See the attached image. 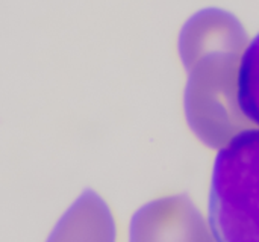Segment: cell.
Instances as JSON below:
<instances>
[{
  "instance_id": "obj_1",
  "label": "cell",
  "mask_w": 259,
  "mask_h": 242,
  "mask_svg": "<svg viewBox=\"0 0 259 242\" xmlns=\"http://www.w3.org/2000/svg\"><path fill=\"white\" fill-rule=\"evenodd\" d=\"M208 221L217 242H259V129L219 150L211 176Z\"/></svg>"
},
{
  "instance_id": "obj_5",
  "label": "cell",
  "mask_w": 259,
  "mask_h": 242,
  "mask_svg": "<svg viewBox=\"0 0 259 242\" xmlns=\"http://www.w3.org/2000/svg\"><path fill=\"white\" fill-rule=\"evenodd\" d=\"M118 224L109 203L83 188L64 209L42 242H117Z\"/></svg>"
},
{
  "instance_id": "obj_6",
  "label": "cell",
  "mask_w": 259,
  "mask_h": 242,
  "mask_svg": "<svg viewBox=\"0 0 259 242\" xmlns=\"http://www.w3.org/2000/svg\"><path fill=\"white\" fill-rule=\"evenodd\" d=\"M238 102L250 126L259 129V32L249 41L240 61Z\"/></svg>"
},
{
  "instance_id": "obj_2",
  "label": "cell",
  "mask_w": 259,
  "mask_h": 242,
  "mask_svg": "<svg viewBox=\"0 0 259 242\" xmlns=\"http://www.w3.org/2000/svg\"><path fill=\"white\" fill-rule=\"evenodd\" d=\"M241 53L215 52L194 61L187 71L184 114L190 130L206 147L220 150L250 129L238 102Z\"/></svg>"
},
{
  "instance_id": "obj_4",
  "label": "cell",
  "mask_w": 259,
  "mask_h": 242,
  "mask_svg": "<svg viewBox=\"0 0 259 242\" xmlns=\"http://www.w3.org/2000/svg\"><path fill=\"white\" fill-rule=\"evenodd\" d=\"M249 41V33L235 14L219 6H208L196 11L182 24L178 36V53L185 70L208 53L243 55Z\"/></svg>"
},
{
  "instance_id": "obj_3",
  "label": "cell",
  "mask_w": 259,
  "mask_h": 242,
  "mask_svg": "<svg viewBox=\"0 0 259 242\" xmlns=\"http://www.w3.org/2000/svg\"><path fill=\"white\" fill-rule=\"evenodd\" d=\"M127 242H217L209 221L185 194L164 196L138 208Z\"/></svg>"
}]
</instances>
